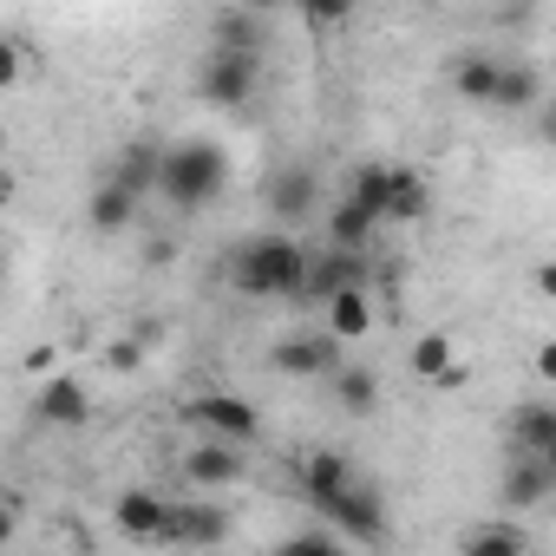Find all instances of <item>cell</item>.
Here are the masks:
<instances>
[{"label":"cell","instance_id":"1","mask_svg":"<svg viewBox=\"0 0 556 556\" xmlns=\"http://www.w3.org/2000/svg\"><path fill=\"white\" fill-rule=\"evenodd\" d=\"M308 268H315V255L295 236H249L229 262V282H236V295H255V302L262 295H295L302 302Z\"/></svg>","mask_w":556,"mask_h":556},{"label":"cell","instance_id":"2","mask_svg":"<svg viewBox=\"0 0 556 556\" xmlns=\"http://www.w3.org/2000/svg\"><path fill=\"white\" fill-rule=\"evenodd\" d=\"M229 190V151L216 138H184V144H164V170H157V197L170 210H203Z\"/></svg>","mask_w":556,"mask_h":556},{"label":"cell","instance_id":"3","mask_svg":"<svg viewBox=\"0 0 556 556\" xmlns=\"http://www.w3.org/2000/svg\"><path fill=\"white\" fill-rule=\"evenodd\" d=\"M112 523H118V536H125V543H138V549L184 543V504H164V497H157V491H144V484H131V491H118V497H112Z\"/></svg>","mask_w":556,"mask_h":556},{"label":"cell","instance_id":"4","mask_svg":"<svg viewBox=\"0 0 556 556\" xmlns=\"http://www.w3.org/2000/svg\"><path fill=\"white\" fill-rule=\"evenodd\" d=\"M262 86V53H236V47H210L203 73H197V99L216 112H242Z\"/></svg>","mask_w":556,"mask_h":556},{"label":"cell","instance_id":"5","mask_svg":"<svg viewBox=\"0 0 556 556\" xmlns=\"http://www.w3.org/2000/svg\"><path fill=\"white\" fill-rule=\"evenodd\" d=\"M341 334H282V341H275V374H289V380H328V374H341Z\"/></svg>","mask_w":556,"mask_h":556},{"label":"cell","instance_id":"6","mask_svg":"<svg viewBox=\"0 0 556 556\" xmlns=\"http://www.w3.org/2000/svg\"><path fill=\"white\" fill-rule=\"evenodd\" d=\"M295 484H302V497L315 504V517L321 510H334L361 478H354V465H348V452H334V445H321V452H308L302 465H295Z\"/></svg>","mask_w":556,"mask_h":556},{"label":"cell","instance_id":"7","mask_svg":"<svg viewBox=\"0 0 556 556\" xmlns=\"http://www.w3.org/2000/svg\"><path fill=\"white\" fill-rule=\"evenodd\" d=\"M190 419L203 432H216V439H236V445H255L262 439V413L242 393H203V400H190Z\"/></svg>","mask_w":556,"mask_h":556},{"label":"cell","instance_id":"8","mask_svg":"<svg viewBox=\"0 0 556 556\" xmlns=\"http://www.w3.org/2000/svg\"><path fill=\"white\" fill-rule=\"evenodd\" d=\"M34 413H40L47 426H60V432H79V426L92 419V393H86V380H73V374H53V380H40V393H34Z\"/></svg>","mask_w":556,"mask_h":556},{"label":"cell","instance_id":"9","mask_svg":"<svg viewBox=\"0 0 556 556\" xmlns=\"http://www.w3.org/2000/svg\"><path fill=\"white\" fill-rule=\"evenodd\" d=\"M184 478L197 484V491H229L236 478H242V452H236V439H203V445H190L184 452Z\"/></svg>","mask_w":556,"mask_h":556},{"label":"cell","instance_id":"10","mask_svg":"<svg viewBox=\"0 0 556 556\" xmlns=\"http://www.w3.org/2000/svg\"><path fill=\"white\" fill-rule=\"evenodd\" d=\"M348 543H387V517H380V491H367V484H354L334 510H321Z\"/></svg>","mask_w":556,"mask_h":556},{"label":"cell","instance_id":"11","mask_svg":"<svg viewBox=\"0 0 556 556\" xmlns=\"http://www.w3.org/2000/svg\"><path fill=\"white\" fill-rule=\"evenodd\" d=\"M348 282H367V262H361V249H328V255H315V268H308V289H302V302H334Z\"/></svg>","mask_w":556,"mask_h":556},{"label":"cell","instance_id":"12","mask_svg":"<svg viewBox=\"0 0 556 556\" xmlns=\"http://www.w3.org/2000/svg\"><path fill=\"white\" fill-rule=\"evenodd\" d=\"M321 315H328L321 328H328V334H341L348 348H354V341H367V334H374V295H367V282H348L334 302H321Z\"/></svg>","mask_w":556,"mask_h":556},{"label":"cell","instance_id":"13","mask_svg":"<svg viewBox=\"0 0 556 556\" xmlns=\"http://www.w3.org/2000/svg\"><path fill=\"white\" fill-rule=\"evenodd\" d=\"M131 216H138V190H125L118 177H105V184L86 197V223H92L99 236H118V229H131Z\"/></svg>","mask_w":556,"mask_h":556},{"label":"cell","instance_id":"14","mask_svg":"<svg viewBox=\"0 0 556 556\" xmlns=\"http://www.w3.org/2000/svg\"><path fill=\"white\" fill-rule=\"evenodd\" d=\"M549 491H556L549 465H543L536 452H517V458H510V471H504V504H523V510H530V504H543Z\"/></svg>","mask_w":556,"mask_h":556},{"label":"cell","instance_id":"15","mask_svg":"<svg viewBox=\"0 0 556 556\" xmlns=\"http://www.w3.org/2000/svg\"><path fill=\"white\" fill-rule=\"evenodd\" d=\"M510 445L517 452H549L556 445V406L549 400H523L510 413Z\"/></svg>","mask_w":556,"mask_h":556},{"label":"cell","instance_id":"16","mask_svg":"<svg viewBox=\"0 0 556 556\" xmlns=\"http://www.w3.org/2000/svg\"><path fill=\"white\" fill-rule=\"evenodd\" d=\"M157 170H164V144H151V138H144V144H125V151H118V164H112L105 177H118L125 190H138V197H144V190H157Z\"/></svg>","mask_w":556,"mask_h":556},{"label":"cell","instance_id":"17","mask_svg":"<svg viewBox=\"0 0 556 556\" xmlns=\"http://www.w3.org/2000/svg\"><path fill=\"white\" fill-rule=\"evenodd\" d=\"M432 210V184L406 164H393V203H387V223H419Z\"/></svg>","mask_w":556,"mask_h":556},{"label":"cell","instance_id":"18","mask_svg":"<svg viewBox=\"0 0 556 556\" xmlns=\"http://www.w3.org/2000/svg\"><path fill=\"white\" fill-rule=\"evenodd\" d=\"M452 367H458V341H452L445 328H426V334L413 341V374L432 387V380H445Z\"/></svg>","mask_w":556,"mask_h":556},{"label":"cell","instance_id":"19","mask_svg":"<svg viewBox=\"0 0 556 556\" xmlns=\"http://www.w3.org/2000/svg\"><path fill=\"white\" fill-rule=\"evenodd\" d=\"M497 79H504V66H497V60H484V53L458 60V73H452L458 99H471V105H497Z\"/></svg>","mask_w":556,"mask_h":556},{"label":"cell","instance_id":"20","mask_svg":"<svg viewBox=\"0 0 556 556\" xmlns=\"http://www.w3.org/2000/svg\"><path fill=\"white\" fill-rule=\"evenodd\" d=\"M334 400H341V413H354V419L380 413V374H367V367H341V374H334Z\"/></svg>","mask_w":556,"mask_h":556},{"label":"cell","instance_id":"21","mask_svg":"<svg viewBox=\"0 0 556 556\" xmlns=\"http://www.w3.org/2000/svg\"><path fill=\"white\" fill-rule=\"evenodd\" d=\"M348 197L387 223V203H393V164H380V157H374V164H361V170H354V184H348Z\"/></svg>","mask_w":556,"mask_h":556},{"label":"cell","instance_id":"22","mask_svg":"<svg viewBox=\"0 0 556 556\" xmlns=\"http://www.w3.org/2000/svg\"><path fill=\"white\" fill-rule=\"evenodd\" d=\"M374 229H380V216H374V210H361L354 197L328 216V242H341V249H367V242H374Z\"/></svg>","mask_w":556,"mask_h":556},{"label":"cell","instance_id":"23","mask_svg":"<svg viewBox=\"0 0 556 556\" xmlns=\"http://www.w3.org/2000/svg\"><path fill=\"white\" fill-rule=\"evenodd\" d=\"M536 99H543L536 66H504V79H497V105H504V112H523V105H536Z\"/></svg>","mask_w":556,"mask_h":556},{"label":"cell","instance_id":"24","mask_svg":"<svg viewBox=\"0 0 556 556\" xmlns=\"http://www.w3.org/2000/svg\"><path fill=\"white\" fill-rule=\"evenodd\" d=\"M216 47H236V53H262V27H255V8H236L216 21Z\"/></svg>","mask_w":556,"mask_h":556},{"label":"cell","instance_id":"25","mask_svg":"<svg viewBox=\"0 0 556 556\" xmlns=\"http://www.w3.org/2000/svg\"><path fill=\"white\" fill-rule=\"evenodd\" d=\"M27 73H34V47H27L21 34H8V47H0V86L21 92V86H27Z\"/></svg>","mask_w":556,"mask_h":556},{"label":"cell","instance_id":"26","mask_svg":"<svg viewBox=\"0 0 556 556\" xmlns=\"http://www.w3.org/2000/svg\"><path fill=\"white\" fill-rule=\"evenodd\" d=\"M465 549H471V556H497V549H523V530H517V523H484V530H465Z\"/></svg>","mask_w":556,"mask_h":556},{"label":"cell","instance_id":"27","mask_svg":"<svg viewBox=\"0 0 556 556\" xmlns=\"http://www.w3.org/2000/svg\"><path fill=\"white\" fill-rule=\"evenodd\" d=\"M216 536H223V517H216V510L184 504V543H216Z\"/></svg>","mask_w":556,"mask_h":556},{"label":"cell","instance_id":"28","mask_svg":"<svg viewBox=\"0 0 556 556\" xmlns=\"http://www.w3.org/2000/svg\"><path fill=\"white\" fill-rule=\"evenodd\" d=\"M275 210H289V216L308 210V170H289L282 184H275Z\"/></svg>","mask_w":556,"mask_h":556},{"label":"cell","instance_id":"29","mask_svg":"<svg viewBox=\"0 0 556 556\" xmlns=\"http://www.w3.org/2000/svg\"><path fill=\"white\" fill-rule=\"evenodd\" d=\"M295 8L308 14V27H341L354 14V0H295Z\"/></svg>","mask_w":556,"mask_h":556},{"label":"cell","instance_id":"30","mask_svg":"<svg viewBox=\"0 0 556 556\" xmlns=\"http://www.w3.org/2000/svg\"><path fill=\"white\" fill-rule=\"evenodd\" d=\"M530 374L556 393V341H536V354H530Z\"/></svg>","mask_w":556,"mask_h":556},{"label":"cell","instance_id":"31","mask_svg":"<svg viewBox=\"0 0 556 556\" xmlns=\"http://www.w3.org/2000/svg\"><path fill=\"white\" fill-rule=\"evenodd\" d=\"M105 361H112L118 374H138V361H144V348H138V341H112V354H105Z\"/></svg>","mask_w":556,"mask_h":556},{"label":"cell","instance_id":"32","mask_svg":"<svg viewBox=\"0 0 556 556\" xmlns=\"http://www.w3.org/2000/svg\"><path fill=\"white\" fill-rule=\"evenodd\" d=\"M530 282H536V295H543V302H556V262H543Z\"/></svg>","mask_w":556,"mask_h":556},{"label":"cell","instance_id":"33","mask_svg":"<svg viewBox=\"0 0 556 556\" xmlns=\"http://www.w3.org/2000/svg\"><path fill=\"white\" fill-rule=\"evenodd\" d=\"M536 138H543V144H549V151H556V99H549V105H543V118H536Z\"/></svg>","mask_w":556,"mask_h":556},{"label":"cell","instance_id":"34","mask_svg":"<svg viewBox=\"0 0 556 556\" xmlns=\"http://www.w3.org/2000/svg\"><path fill=\"white\" fill-rule=\"evenodd\" d=\"M242 8H255V14H268V8H282V0H242Z\"/></svg>","mask_w":556,"mask_h":556},{"label":"cell","instance_id":"35","mask_svg":"<svg viewBox=\"0 0 556 556\" xmlns=\"http://www.w3.org/2000/svg\"><path fill=\"white\" fill-rule=\"evenodd\" d=\"M536 458H543V465H549V478H556V445H549V452H536Z\"/></svg>","mask_w":556,"mask_h":556}]
</instances>
